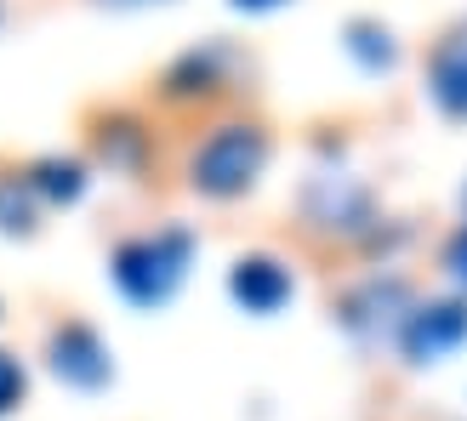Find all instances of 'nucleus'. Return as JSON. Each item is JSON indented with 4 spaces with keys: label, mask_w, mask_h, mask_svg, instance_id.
Instances as JSON below:
<instances>
[{
    "label": "nucleus",
    "mask_w": 467,
    "mask_h": 421,
    "mask_svg": "<svg viewBox=\"0 0 467 421\" xmlns=\"http://www.w3.org/2000/svg\"><path fill=\"white\" fill-rule=\"evenodd\" d=\"M109 6H143V0H109Z\"/></svg>",
    "instance_id": "obj_15"
},
{
    "label": "nucleus",
    "mask_w": 467,
    "mask_h": 421,
    "mask_svg": "<svg viewBox=\"0 0 467 421\" xmlns=\"http://www.w3.org/2000/svg\"><path fill=\"white\" fill-rule=\"evenodd\" d=\"M263 159H268V137L256 126H223V131H212V143L194 154V189L212 194V200H234L256 182Z\"/></svg>",
    "instance_id": "obj_2"
},
{
    "label": "nucleus",
    "mask_w": 467,
    "mask_h": 421,
    "mask_svg": "<svg viewBox=\"0 0 467 421\" xmlns=\"http://www.w3.org/2000/svg\"><path fill=\"white\" fill-rule=\"evenodd\" d=\"M365 210H370L365 189H348L342 177H319L314 189H308V217L319 228H359Z\"/></svg>",
    "instance_id": "obj_8"
},
{
    "label": "nucleus",
    "mask_w": 467,
    "mask_h": 421,
    "mask_svg": "<svg viewBox=\"0 0 467 421\" xmlns=\"http://www.w3.org/2000/svg\"><path fill=\"white\" fill-rule=\"evenodd\" d=\"M462 342H467V302L462 296H439V302L410 308L405 331H400V347H405L410 365H439V359H451Z\"/></svg>",
    "instance_id": "obj_3"
},
{
    "label": "nucleus",
    "mask_w": 467,
    "mask_h": 421,
    "mask_svg": "<svg viewBox=\"0 0 467 421\" xmlns=\"http://www.w3.org/2000/svg\"><path fill=\"white\" fill-rule=\"evenodd\" d=\"M29 189L46 194V200H80L86 194V171L75 166V159H40V166L29 171Z\"/></svg>",
    "instance_id": "obj_10"
},
{
    "label": "nucleus",
    "mask_w": 467,
    "mask_h": 421,
    "mask_svg": "<svg viewBox=\"0 0 467 421\" xmlns=\"http://www.w3.org/2000/svg\"><path fill=\"white\" fill-rule=\"evenodd\" d=\"M234 6H245V12H268V6H279V0H234Z\"/></svg>",
    "instance_id": "obj_14"
},
{
    "label": "nucleus",
    "mask_w": 467,
    "mask_h": 421,
    "mask_svg": "<svg viewBox=\"0 0 467 421\" xmlns=\"http://www.w3.org/2000/svg\"><path fill=\"white\" fill-rule=\"evenodd\" d=\"M348 52H354L365 68H370V75H382V68H393V57H400V52H393V35L382 29V23H348Z\"/></svg>",
    "instance_id": "obj_9"
},
{
    "label": "nucleus",
    "mask_w": 467,
    "mask_h": 421,
    "mask_svg": "<svg viewBox=\"0 0 467 421\" xmlns=\"http://www.w3.org/2000/svg\"><path fill=\"white\" fill-rule=\"evenodd\" d=\"M52 376L68 382V387H80V393L109 387L114 359H109V347L98 342V331H86V324H63V331L52 336Z\"/></svg>",
    "instance_id": "obj_5"
},
{
    "label": "nucleus",
    "mask_w": 467,
    "mask_h": 421,
    "mask_svg": "<svg viewBox=\"0 0 467 421\" xmlns=\"http://www.w3.org/2000/svg\"><path fill=\"white\" fill-rule=\"evenodd\" d=\"M410 319V291L405 279H370V285H359L354 296L342 302V324L354 331L359 342H377L388 331H405Z\"/></svg>",
    "instance_id": "obj_4"
},
{
    "label": "nucleus",
    "mask_w": 467,
    "mask_h": 421,
    "mask_svg": "<svg viewBox=\"0 0 467 421\" xmlns=\"http://www.w3.org/2000/svg\"><path fill=\"white\" fill-rule=\"evenodd\" d=\"M445 268H451V279H462V285H467V228L451 233V245H445Z\"/></svg>",
    "instance_id": "obj_13"
},
{
    "label": "nucleus",
    "mask_w": 467,
    "mask_h": 421,
    "mask_svg": "<svg viewBox=\"0 0 467 421\" xmlns=\"http://www.w3.org/2000/svg\"><path fill=\"white\" fill-rule=\"evenodd\" d=\"M462 200H467V194H462Z\"/></svg>",
    "instance_id": "obj_16"
},
{
    "label": "nucleus",
    "mask_w": 467,
    "mask_h": 421,
    "mask_svg": "<svg viewBox=\"0 0 467 421\" xmlns=\"http://www.w3.org/2000/svg\"><path fill=\"white\" fill-rule=\"evenodd\" d=\"M23 387H29V382H23V365H17L12 354H0V416H6V410H17Z\"/></svg>",
    "instance_id": "obj_12"
},
{
    "label": "nucleus",
    "mask_w": 467,
    "mask_h": 421,
    "mask_svg": "<svg viewBox=\"0 0 467 421\" xmlns=\"http://www.w3.org/2000/svg\"><path fill=\"white\" fill-rule=\"evenodd\" d=\"M189 262H194V233L189 228H166V233H149V240H126L114 251V285H120L126 302L137 308H160L171 302L177 285L189 279Z\"/></svg>",
    "instance_id": "obj_1"
},
{
    "label": "nucleus",
    "mask_w": 467,
    "mask_h": 421,
    "mask_svg": "<svg viewBox=\"0 0 467 421\" xmlns=\"http://www.w3.org/2000/svg\"><path fill=\"white\" fill-rule=\"evenodd\" d=\"M428 91L445 114H467V23L433 46V63H428Z\"/></svg>",
    "instance_id": "obj_7"
},
{
    "label": "nucleus",
    "mask_w": 467,
    "mask_h": 421,
    "mask_svg": "<svg viewBox=\"0 0 467 421\" xmlns=\"http://www.w3.org/2000/svg\"><path fill=\"white\" fill-rule=\"evenodd\" d=\"M228 291L245 313H279L291 302V273L274 262V256H240L228 273Z\"/></svg>",
    "instance_id": "obj_6"
},
{
    "label": "nucleus",
    "mask_w": 467,
    "mask_h": 421,
    "mask_svg": "<svg viewBox=\"0 0 467 421\" xmlns=\"http://www.w3.org/2000/svg\"><path fill=\"white\" fill-rule=\"evenodd\" d=\"M0 228L6 233H29L35 228V189L29 177H0Z\"/></svg>",
    "instance_id": "obj_11"
}]
</instances>
